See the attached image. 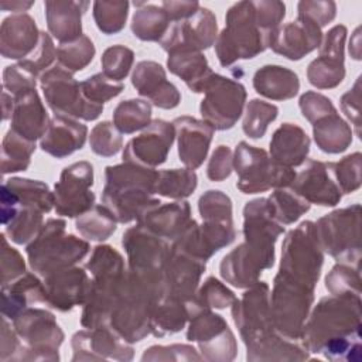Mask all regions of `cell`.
<instances>
[{"label":"cell","instance_id":"6da1fadb","mask_svg":"<svg viewBox=\"0 0 362 362\" xmlns=\"http://www.w3.org/2000/svg\"><path fill=\"white\" fill-rule=\"evenodd\" d=\"M267 294L269 287L257 281L240 301L235 300L232 314L247 346V359H307L308 352L304 346L291 344L279 332L276 334Z\"/></svg>","mask_w":362,"mask_h":362},{"label":"cell","instance_id":"7a4b0ae2","mask_svg":"<svg viewBox=\"0 0 362 362\" xmlns=\"http://www.w3.org/2000/svg\"><path fill=\"white\" fill-rule=\"evenodd\" d=\"M158 173L153 168L126 163L106 168V187L103 204L119 222H130L139 218L157 199L156 192Z\"/></svg>","mask_w":362,"mask_h":362},{"label":"cell","instance_id":"3957f363","mask_svg":"<svg viewBox=\"0 0 362 362\" xmlns=\"http://www.w3.org/2000/svg\"><path fill=\"white\" fill-rule=\"evenodd\" d=\"M88 269L93 274V281H90L81 322L86 328H95L109 321L120 297L126 273L122 256L110 246L95 247Z\"/></svg>","mask_w":362,"mask_h":362},{"label":"cell","instance_id":"277c9868","mask_svg":"<svg viewBox=\"0 0 362 362\" xmlns=\"http://www.w3.org/2000/svg\"><path fill=\"white\" fill-rule=\"evenodd\" d=\"M228 27L222 31L216 52L219 62L226 66L239 58H253L266 49L272 34L266 31L256 16L253 3H239L226 16Z\"/></svg>","mask_w":362,"mask_h":362},{"label":"cell","instance_id":"5b68a950","mask_svg":"<svg viewBox=\"0 0 362 362\" xmlns=\"http://www.w3.org/2000/svg\"><path fill=\"white\" fill-rule=\"evenodd\" d=\"M65 222L49 219L27 246L33 270L49 276L81 260L88 253V243L72 235H65Z\"/></svg>","mask_w":362,"mask_h":362},{"label":"cell","instance_id":"8992f818","mask_svg":"<svg viewBox=\"0 0 362 362\" xmlns=\"http://www.w3.org/2000/svg\"><path fill=\"white\" fill-rule=\"evenodd\" d=\"M20 348L13 361H58L64 332L54 315L40 308H25L13 320Z\"/></svg>","mask_w":362,"mask_h":362},{"label":"cell","instance_id":"52a82bcc","mask_svg":"<svg viewBox=\"0 0 362 362\" xmlns=\"http://www.w3.org/2000/svg\"><path fill=\"white\" fill-rule=\"evenodd\" d=\"M318 235L313 222H303L291 230L283 243V257L279 274L314 288L322 264Z\"/></svg>","mask_w":362,"mask_h":362},{"label":"cell","instance_id":"ba28073f","mask_svg":"<svg viewBox=\"0 0 362 362\" xmlns=\"http://www.w3.org/2000/svg\"><path fill=\"white\" fill-rule=\"evenodd\" d=\"M235 168L239 174L238 188L245 194H256L272 187H286L296 178V173L277 164L264 150L242 141L236 148Z\"/></svg>","mask_w":362,"mask_h":362},{"label":"cell","instance_id":"9c48e42d","mask_svg":"<svg viewBox=\"0 0 362 362\" xmlns=\"http://www.w3.org/2000/svg\"><path fill=\"white\" fill-rule=\"evenodd\" d=\"M191 324L187 332L189 341L198 342L202 358L208 361H230L236 355L235 337L221 315L212 314L209 308L187 301Z\"/></svg>","mask_w":362,"mask_h":362},{"label":"cell","instance_id":"30bf717a","mask_svg":"<svg viewBox=\"0 0 362 362\" xmlns=\"http://www.w3.org/2000/svg\"><path fill=\"white\" fill-rule=\"evenodd\" d=\"M41 88L48 106L58 116L81 117L85 120L96 119L103 105L92 103L81 92V83L76 82L62 66H54L41 76Z\"/></svg>","mask_w":362,"mask_h":362},{"label":"cell","instance_id":"8fae6325","mask_svg":"<svg viewBox=\"0 0 362 362\" xmlns=\"http://www.w3.org/2000/svg\"><path fill=\"white\" fill-rule=\"evenodd\" d=\"M204 92L206 96L201 103V113L205 122L218 130L233 127L246 98L243 85L214 74Z\"/></svg>","mask_w":362,"mask_h":362},{"label":"cell","instance_id":"7c38bea8","mask_svg":"<svg viewBox=\"0 0 362 362\" xmlns=\"http://www.w3.org/2000/svg\"><path fill=\"white\" fill-rule=\"evenodd\" d=\"M93 182V168L81 161L64 168L55 184V209L64 216H76L89 211L95 204V195L89 191Z\"/></svg>","mask_w":362,"mask_h":362},{"label":"cell","instance_id":"4fadbf2b","mask_svg":"<svg viewBox=\"0 0 362 362\" xmlns=\"http://www.w3.org/2000/svg\"><path fill=\"white\" fill-rule=\"evenodd\" d=\"M216 37V20L206 8L197 10L191 17L170 25L161 45L170 54L198 52L212 45Z\"/></svg>","mask_w":362,"mask_h":362},{"label":"cell","instance_id":"5bb4252c","mask_svg":"<svg viewBox=\"0 0 362 362\" xmlns=\"http://www.w3.org/2000/svg\"><path fill=\"white\" fill-rule=\"evenodd\" d=\"M72 361L86 359H119L130 361L133 349L112 328L95 327L92 331H79L72 337Z\"/></svg>","mask_w":362,"mask_h":362},{"label":"cell","instance_id":"9a60e30c","mask_svg":"<svg viewBox=\"0 0 362 362\" xmlns=\"http://www.w3.org/2000/svg\"><path fill=\"white\" fill-rule=\"evenodd\" d=\"M173 140L174 126L164 120H156L144 133L129 141L123 153V160L151 168L165 161Z\"/></svg>","mask_w":362,"mask_h":362},{"label":"cell","instance_id":"2e32d148","mask_svg":"<svg viewBox=\"0 0 362 362\" xmlns=\"http://www.w3.org/2000/svg\"><path fill=\"white\" fill-rule=\"evenodd\" d=\"M204 269V260L171 249L163 267L165 296L175 297L185 303L189 301L194 297Z\"/></svg>","mask_w":362,"mask_h":362},{"label":"cell","instance_id":"e0dca14e","mask_svg":"<svg viewBox=\"0 0 362 362\" xmlns=\"http://www.w3.org/2000/svg\"><path fill=\"white\" fill-rule=\"evenodd\" d=\"M45 303L59 311H68L86 301L90 281L82 269H64L47 276Z\"/></svg>","mask_w":362,"mask_h":362},{"label":"cell","instance_id":"ac0fdd59","mask_svg":"<svg viewBox=\"0 0 362 362\" xmlns=\"http://www.w3.org/2000/svg\"><path fill=\"white\" fill-rule=\"evenodd\" d=\"M156 201L137 219L139 225L161 239L177 240L194 221L189 218V206L187 202H174L160 205Z\"/></svg>","mask_w":362,"mask_h":362},{"label":"cell","instance_id":"d6986e66","mask_svg":"<svg viewBox=\"0 0 362 362\" xmlns=\"http://www.w3.org/2000/svg\"><path fill=\"white\" fill-rule=\"evenodd\" d=\"M320 38V25L300 16L298 21L290 23L274 31L272 34L269 47L288 59H300L318 47Z\"/></svg>","mask_w":362,"mask_h":362},{"label":"cell","instance_id":"ffe728a7","mask_svg":"<svg viewBox=\"0 0 362 362\" xmlns=\"http://www.w3.org/2000/svg\"><path fill=\"white\" fill-rule=\"evenodd\" d=\"M13 99L14 105L10 129L30 141L42 137L49 123L35 88L23 90L14 95Z\"/></svg>","mask_w":362,"mask_h":362},{"label":"cell","instance_id":"44dd1931","mask_svg":"<svg viewBox=\"0 0 362 362\" xmlns=\"http://www.w3.org/2000/svg\"><path fill=\"white\" fill-rule=\"evenodd\" d=\"M35 21L28 14H16L3 20L0 28V51L4 58L20 59L34 52L40 42Z\"/></svg>","mask_w":362,"mask_h":362},{"label":"cell","instance_id":"7402d4cb","mask_svg":"<svg viewBox=\"0 0 362 362\" xmlns=\"http://www.w3.org/2000/svg\"><path fill=\"white\" fill-rule=\"evenodd\" d=\"M329 165L320 161H308L303 171L294 178L293 189L307 202L320 205H335L341 194L329 175Z\"/></svg>","mask_w":362,"mask_h":362},{"label":"cell","instance_id":"603a6c76","mask_svg":"<svg viewBox=\"0 0 362 362\" xmlns=\"http://www.w3.org/2000/svg\"><path fill=\"white\" fill-rule=\"evenodd\" d=\"M173 124L178 133L180 160L192 170L199 167L208 153L214 129L192 117H178Z\"/></svg>","mask_w":362,"mask_h":362},{"label":"cell","instance_id":"cb8c5ba5","mask_svg":"<svg viewBox=\"0 0 362 362\" xmlns=\"http://www.w3.org/2000/svg\"><path fill=\"white\" fill-rule=\"evenodd\" d=\"M132 82L140 95L147 96L158 107L171 109L180 102L177 88L165 81L164 69L156 62H140L136 66Z\"/></svg>","mask_w":362,"mask_h":362},{"label":"cell","instance_id":"d4e9b609","mask_svg":"<svg viewBox=\"0 0 362 362\" xmlns=\"http://www.w3.org/2000/svg\"><path fill=\"white\" fill-rule=\"evenodd\" d=\"M85 139L86 126L65 116H55L41 139V148L57 158H62L82 148Z\"/></svg>","mask_w":362,"mask_h":362},{"label":"cell","instance_id":"484cf974","mask_svg":"<svg viewBox=\"0 0 362 362\" xmlns=\"http://www.w3.org/2000/svg\"><path fill=\"white\" fill-rule=\"evenodd\" d=\"M30 303H45V287L31 273L1 286V314L14 320Z\"/></svg>","mask_w":362,"mask_h":362},{"label":"cell","instance_id":"4316f807","mask_svg":"<svg viewBox=\"0 0 362 362\" xmlns=\"http://www.w3.org/2000/svg\"><path fill=\"white\" fill-rule=\"evenodd\" d=\"M310 147V140L307 134L291 123H284L280 126L272 141H270V153L273 161L283 167H296L300 165Z\"/></svg>","mask_w":362,"mask_h":362},{"label":"cell","instance_id":"83f0119b","mask_svg":"<svg viewBox=\"0 0 362 362\" xmlns=\"http://www.w3.org/2000/svg\"><path fill=\"white\" fill-rule=\"evenodd\" d=\"M253 86L257 93L266 98L290 99L297 93L300 82L293 71L277 65H267L255 74Z\"/></svg>","mask_w":362,"mask_h":362},{"label":"cell","instance_id":"f1b7e54d","mask_svg":"<svg viewBox=\"0 0 362 362\" xmlns=\"http://www.w3.org/2000/svg\"><path fill=\"white\" fill-rule=\"evenodd\" d=\"M44 6L48 28L62 44L81 37V3L47 1Z\"/></svg>","mask_w":362,"mask_h":362},{"label":"cell","instance_id":"f546056e","mask_svg":"<svg viewBox=\"0 0 362 362\" xmlns=\"http://www.w3.org/2000/svg\"><path fill=\"white\" fill-rule=\"evenodd\" d=\"M168 68L173 74L181 76L194 92H204L214 72L206 59L199 52H174L168 57Z\"/></svg>","mask_w":362,"mask_h":362},{"label":"cell","instance_id":"4dcf8cb0","mask_svg":"<svg viewBox=\"0 0 362 362\" xmlns=\"http://www.w3.org/2000/svg\"><path fill=\"white\" fill-rule=\"evenodd\" d=\"M187 303L175 297L165 296L158 301L151 317V332L156 337H164L182 329L188 318Z\"/></svg>","mask_w":362,"mask_h":362},{"label":"cell","instance_id":"1f68e13d","mask_svg":"<svg viewBox=\"0 0 362 362\" xmlns=\"http://www.w3.org/2000/svg\"><path fill=\"white\" fill-rule=\"evenodd\" d=\"M35 150V141H30L11 129L3 139L1 148V173L24 171L30 165V157Z\"/></svg>","mask_w":362,"mask_h":362},{"label":"cell","instance_id":"d6a6232c","mask_svg":"<svg viewBox=\"0 0 362 362\" xmlns=\"http://www.w3.org/2000/svg\"><path fill=\"white\" fill-rule=\"evenodd\" d=\"M170 16L165 10L154 6H146L139 10L133 17L132 30L140 40L157 41L168 31Z\"/></svg>","mask_w":362,"mask_h":362},{"label":"cell","instance_id":"836d02e7","mask_svg":"<svg viewBox=\"0 0 362 362\" xmlns=\"http://www.w3.org/2000/svg\"><path fill=\"white\" fill-rule=\"evenodd\" d=\"M331 115V113H329ZM322 140L317 141L321 150L328 153H338L346 148V146L351 141V133L346 127V124L335 115V112L328 117V115L314 124V136L320 137L324 134H328Z\"/></svg>","mask_w":362,"mask_h":362},{"label":"cell","instance_id":"e575fe53","mask_svg":"<svg viewBox=\"0 0 362 362\" xmlns=\"http://www.w3.org/2000/svg\"><path fill=\"white\" fill-rule=\"evenodd\" d=\"M76 229L90 240H105L116 229L115 216L106 206L96 205L76 221Z\"/></svg>","mask_w":362,"mask_h":362},{"label":"cell","instance_id":"d590c367","mask_svg":"<svg viewBox=\"0 0 362 362\" xmlns=\"http://www.w3.org/2000/svg\"><path fill=\"white\" fill-rule=\"evenodd\" d=\"M4 184L16 194L18 199L33 204L41 208L44 212H49L55 204V195L41 181L28 178H10L4 181Z\"/></svg>","mask_w":362,"mask_h":362},{"label":"cell","instance_id":"8d00e7d4","mask_svg":"<svg viewBox=\"0 0 362 362\" xmlns=\"http://www.w3.org/2000/svg\"><path fill=\"white\" fill-rule=\"evenodd\" d=\"M151 107L144 100H126L122 102L113 115L116 127L123 133H133L144 126H148Z\"/></svg>","mask_w":362,"mask_h":362},{"label":"cell","instance_id":"74e56055","mask_svg":"<svg viewBox=\"0 0 362 362\" xmlns=\"http://www.w3.org/2000/svg\"><path fill=\"white\" fill-rule=\"evenodd\" d=\"M197 187V175L191 170L160 171L156 182V192L170 198L188 197Z\"/></svg>","mask_w":362,"mask_h":362},{"label":"cell","instance_id":"f35d334b","mask_svg":"<svg viewBox=\"0 0 362 362\" xmlns=\"http://www.w3.org/2000/svg\"><path fill=\"white\" fill-rule=\"evenodd\" d=\"M344 78L342 57L321 54L308 66V79L314 86L332 88Z\"/></svg>","mask_w":362,"mask_h":362},{"label":"cell","instance_id":"ab89813d","mask_svg":"<svg viewBox=\"0 0 362 362\" xmlns=\"http://www.w3.org/2000/svg\"><path fill=\"white\" fill-rule=\"evenodd\" d=\"M269 204L274 219L283 223H291L297 221L310 208V204L304 198L284 189L276 191L269 198Z\"/></svg>","mask_w":362,"mask_h":362},{"label":"cell","instance_id":"60d3db41","mask_svg":"<svg viewBox=\"0 0 362 362\" xmlns=\"http://www.w3.org/2000/svg\"><path fill=\"white\" fill-rule=\"evenodd\" d=\"M57 55L61 66L71 71H81L92 61L95 55V47L88 37L81 35L75 41L61 44Z\"/></svg>","mask_w":362,"mask_h":362},{"label":"cell","instance_id":"b9f144b4","mask_svg":"<svg viewBox=\"0 0 362 362\" xmlns=\"http://www.w3.org/2000/svg\"><path fill=\"white\" fill-rule=\"evenodd\" d=\"M277 112L279 109L274 105H269L257 99L252 100L243 120V132L252 139L262 137L267 129V124L276 119Z\"/></svg>","mask_w":362,"mask_h":362},{"label":"cell","instance_id":"7bdbcfd3","mask_svg":"<svg viewBox=\"0 0 362 362\" xmlns=\"http://www.w3.org/2000/svg\"><path fill=\"white\" fill-rule=\"evenodd\" d=\"M127 8L129 4L126 1H96L93 14L99 30L106 34L120 31L127 17Z\"/></svg>","mask_w":362,"mask_h":362},{"label":"cell","instance_id":"ee69618b","mask_svg":"<svg viewBox=\"0 0 362 362\" xmlns=\"http://www.w3.org/2000/svg\"><path fill=\"white\" fill-rule=\"evenodd\" d=\"M81 90L92 103L103 105V102L117 96L123 90V83L110 79L105 74H96L81 82Z\"/></svg>","mask_w":362,"mask_h":362},{"label":"cell","instance_id":"f6af8a7d","mask_svg":"<svg viewBox=\"0 0 362 362\" xmlns=\"http://www.w3.org/2000/svg\"><path fill=\"white\" fill-rule=\"evenodd\" d=\"M235 296L230 290H228L225 286H222L216 279L209 277L204 287L199 290L197 297H192L191 301H194L197 305L204 308H225L235 303Z\"/></svg>","mask_w":362,"mask_h":362},{"label":"cell","instance_id":"bcb514c9","mask_svg":"<svg viewBox=\"0 0 362 362\" xmlns=\"http://www.w3.org/2000/svg\"><path fill=\"white\" fill-rule=\"evenodd\" d=\"M132 62H133L132 49L122 45L107 48L102 57L105 75L117 82H120L129 74Z\"/></svg>","mask_w":362,"mask_h":362},{"label":"cell","instance_id":"7dc6e473","mask_svg":"<svg viewBox=\"0 0 362 362\" xmlns=\"http://www.w3.org/2000/svg\"><path fill=\"white\" fill-rule=\"evenodd\" d=\"M90 146L99 156H115L122 147V137L109 122H103L92 130Z\"/></svg>","mask_w":362,"mask_h":362},{"label":"cell","instance_id":"c3c4849f","mask_svg":"<svg viewBox=\"0 0 362 362\" xmlns=\"http://www.w3.org/2000/svg\"><path fill=\"white\" fill-rule=\"evenodd\" d=\"M55 54L57 51L54 48L52 40L49 38L48 34L41 33L40 42L34 49V52L28 58H24L23 61H20L18 64L23 65L28 72H31L37 78L38 74H41L45 68H48L52 64Z\"/></svg>","mask_w":362,"mask_h":362},{"label":"cell","instance_id":"681fc988","mask_svg":"<svg viewBox=\"0 0 362 362\" xmlns=\"http://www.w3.org/2000/svg\"><path fill=\"white\" fill-rule=\"evenodd\" d=\"M1 286L11 283L25 273L24 260L20 253L11 247L7 242L6 235H1Z\"/></svg>","mask_w":362,"mask_h":362},{"label":"cell","instance_id":"f907efd6","mask_svg":"<svg viewBox=\"0 0 362 362\" xmlns=\"http://www.w3.org/2000/svg\"><path fill=\"white\" fill-rule=\"evenodd\" d=\"M300 107L303 110L304 117H307L310 122H315L317 119H321L335 112L329 99L313 92H308L301 96Z\"/></svg>","mask_w":362,"mask_h":362},{"label":"cell","instance_id":"816d5d0a","mask_svg":"<svg viewBox=\"0 0 362 362\" xmlns=\"http://www.w3.org/2000/svg\"><path fill=\"white\" fill-rule=\"evenodd\" d=\"M232 170V154L226 146H219L209 161L208 177L212 181H222L229 177Z\"/></svg>","mask_w":362,"mask_h":362},{"label":"cell","instance_id":"f5cc1de1","mask_svg":"<svg viewBox=\"0 0 362 362\" xmlns=\"http://www.w3.org/2000/svg\"><path fill=\"white\" fill-rule=\"evenodd\" d=\"M20 348V339L14 331V328H11V325L8 324L7 318L3 317L1 318V341H0V359L3 362L6 361H13L14 355L17 354Z\"/></svg>","mask_w":362,"mask_h":362},{"label":"cell","instance_id":"db71d44e","mask_svg":"<svg viewBox=\"0 0 362 362\" xmlns=\"http://www.w3.org/2000/svg\"><path fill=\"white\" fill-rule=\"evenodd\" d=\"M33 3H21V1H6L3 0L0 3L1 10H11V11H23L25 8H28Z\"/></svg>","mask_w":362,"mask_h":362}]
</instances>
